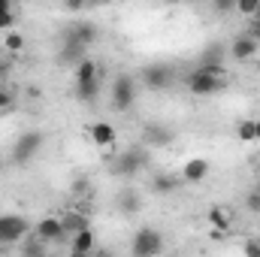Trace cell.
I'll use <instances>...</instances> for the list:
<instances>
[{
	"label": "cell",
	"mask_w": 260,
	"mask_h": 257,
	"mask_svg": "<svg viewBox=\"0 0 260 257\" xmlns=\"http://www.w3.org/2000/svg\"><path fill=\"white\" fill-rule=\"evenodd\" d=\"M133 103H136V79L127 76V73L115 76V82H112V106L118 112H127Z\"/></svg>",
	"instance_id": "cell-4"
},
{
	"label": "cell",
	"mask_w": 260,
	"mask_h": 257,
	"mask_svg": "<svg viewBox=\"0 0 260 257\" xmlns=\"http://www.w3.org/2000/svg\"><path fill=\"white\" fill-rule=\"evenodd\" d=\"M206 176H209V160H206V157H191V160H185V167H182V179H185V182L197 185V182H203Z\"/></svg>",
	"instance_id": "cell-14"
},
{
	"label": "cell",
	"mask_w": 260,
	"mask_h": 257,
	"mask_svg": "<svg viewBox=\"0 0 260 257\" xmlns=\"http://www.w3.org/2000/svg\"><path fill=\"white\" fill-rule=\"evenodd\" d=\"M94 248H97V236H94V230H91V227H88V230H82V233H76V236H70V251L94 254Z\"/></svg>",
	"instance_id": "cell-15"
},
{
	"label": "cell",
	"mask_w": 260,
	"mask_h": 257,
	"mask_svg": "<svg viewBox=\"0 0 260 257\" xmlns=\"http://www.w3.org/2000/svg\"><path fill=\"white\" fill-rule=\"evenodd\" d=\"M67 43L64 46H76V49H88L94 40H97V27L91 24V21H79V24H73L70 30H67L64 37Z\"/></svg>",
	"instance_id": "cell-8"
},
{
	"label": "cell",
	"mask_w": 260,
	"mask_h": 257,
	"mask_svg": "<svg viewBox=\"0 0 260 257\" xmlns=\"http://www.w3.org/2000/svg\"><path fill=\"white\" fill-rule=\"evenodd\" d=\"M248 34H251L254 40H260V15L254 18V21H251V30H248Z\"/></svg>",
	"instance_id": "cell-29"
},
{
	"label": "cell",
	"mask_w": 260,
	"mask_h": 257,
	"mask_svg": "<svg viewBox=\"0 0 260 257\" xmlns=\"http://www.w3.org/2000/svg\"><path fill=\"white\" fill-rule=\"evenodd\" d=\"M94 79H100V67L94 64L91 58L76 64V85H85V82H94Z\"/></svg>",
	"instance_id": "cell-17"
},
{
	"label": "cell",
	"mask_w": 260,
	"mask_h": 257,
	"mask_svg": "<svg viewBox=\"0 0 260 257\" xmlns=\"http://www.w3.org/2000/svg\"><path fill=\"white\" fill-rule=\"evenodd\" d=\"M70 257H91V254H79V251H70Z\"/></svg>",
	"instance_id": "cell-31"
},
{
	"label": "cell",
	"mask_w": 260,
	"mask_h": 257,
	"mask_svg": "<svg viewBox=\"0 0 260 257\" xmlns=\"http://www.w3.org/2000/svg\"><path fill=\"white\" fill-rule=\"evenodd\" d=\"M236 9H239L242 15L257 18V15H260V0H239V3H236Z\"/></svg>",
	"instance_id": "cell-24"
},
{
	"label": "cell",
	"mask_w": 260,
	"mask_h": 257,
	"mask_svg": "<svg viewBox=\"0 0 260 257\" xmlns=\"http://www.w3.org/2000/svg\"><path fill=\"white\" fill-rule=\"evenodd\" d=\"M88 133H91V142L100 145V148H112V145H115V136H118L109 121H94Z\"/></svg>",
	"instance_id": "cell-13"
},
{
	"label": "cell",
	"mask_w": 260,
	"mask_h": 257,
	"mask_svg": "<svg viewBox=\"0 0 260 257\" xmlns=\"http://www.w3.org/2000/svg\"><path fill=\"white\" fill-rule=\"evenodd\" d=\"M254 127H257V139H260V118H257V121H254Z\"/></svg>",
	"instance_id": "cell-32"
},
{
	"label": "cell",
	"mask_w": 260,
	"mask_h": 257,
	"mask_svg": "<svg viewBox=\"0 0 260 257\" xmlns=\"http://www.w3.org/2000/svg\"><path fill=\"white\" fill-rule=\"evenodd\" d=\"M236 136H239L242 142H254V139H257V127H254V121H242V124L236 127Z\"/></svg>",
	"instance_id": "cell-23"
},
{
	"label": "cell",
	"mask_w": 260,
	"mask_h": 257,
	"mask_svg": "<svg viewBox=\"0 0 260 257\" xmlns=\"http://www.w3.org/2000/svg\"><path fill=\"white\" fill-rule=\"evenodd\" d=\"M43 148V133L40 130H24L18 139H15V145H12V164H27V160H34V154Z\"/></svg>",
	"instance_id": "cell-5"
},
{
	"label": "cell",
	"mask_w": 260,
	"mask_h": 257,
	"mask_svg": "<svg viewBox=\"0 0 260 257\" xmlns=\"http://www.w3.org/2000/svg\"><path fill=\"white\" fill-rule=\"evenodd\" d=\"M188 91L197 94V97H209L215 91H221L227 85V70L224 64H200L197 70L188 73Z\"/></svg>",
	"instance_id": "cell-1"
},
{
	"label": "cell",
	"mask_w": 260,
	"mask_h": 257,
	"mask_svg": "<svg viewBox=\"0 0 260 257\" xmlns=\"http://www.w3.org/2000/svg\"><path fill=\"white\" fill-rule=\"evenodd\" d=\"M21 254L24 257H49L46 254V242L37 239V236H30L27 242H21Z\"/></svg>",
	"instance_id": "cell-21"
},
{
	"label": "cell",
	"mask_w": 260,
	"mask_h": 257,
	"mask_svg": "<svg viewBox=\"0 0 260 257\" xmlns=\"http://www.w3.org/2000/svg\"><path fill=\"white\" fill-rule=\"evenodd\" d=\"M242 254H245V257H260V239H245Z\"/></svg>",
	"instance_id": "cell-25"
},
{
	"label": "cell",
	"mask_w": 260,
	"mask_h": 257,
	"mask_svg": "<svg viewBox=\"0 0 260 257\" xmlns=\"http://www.w3.org/2000/svg\"><path fill=\"white\" fill-rule=\"evenodd\" d=\"M3 49H9V52H21V49H24V37H21L18 30H6V37H3Z\"/></svg>",
	"instance_id": "cell-22"
},
{
	"label": "cell",
	"mask_w": 260,
	"mask_h": 257,
	"mask_svg": "<svg viewBox=\"0 0 260 257\" xmlns=\"http://www.w3.org/2000/svg\"><path fill=\"white\" fill-rule=\"evenodd\" d=\"M9 12H12V3H9V0H0V18L9 15Z\"/></svg>",
	"instance_id": "cell-30"
},
{
	"label": "cell",
	"mask_w": 260,
	"mask_h": 257,
	"mask_svg": "<svg viewBox=\"0 0 260 257\" xmlns=\"http://www.w3.org/2000/svg\"><path fill=\"white\" fill-rule=\"evenodd\" d=\"M139 194L136 191H130V188H124V191L118 194V209L121 212H139Z\"/></svg>",
	"instance_id": "cell-20"
},
{
	"label": "cell",
	"mask_w": 260,
	"mask_h": 257,
	"mask_svg": "<svg viewBox=\"0 0 260 257\" xmlns=\"http://www.w3.org/2000/svg\"><path fill=\"white\" fill-rule=\"evenodd\" d=\"M251 191H257V194H260V179H257V185H254V188H251Z\"/></svg>",
	"instance_id": "cell-33"
},
{
	"label": "cell",
	"mask_w": 260,
	"mask_h": 257,
	"mask_svg": "<svg viewBox=\"0 0 260 257\" xmlns=\"http://www.w3.org/2000/svg\"><path fill=\"white\" fill-rule=\"evenodd\" d=\"M64 218V227L70 236H76V233H82V230H88L91 224H88V218L82 215V212H67V215H61Z\"/></svg>",
	"instance_id": "cell-18"
},
{
	"label": "cell",
	"mask_w": 260,
	"mask_h": 257,
	"mask_svg": "<svg viewBox=\"0 0 260 257\" xmlns=\"http://www.w3.org/2000/svg\"><path fill=\"white\" fill-rule=\"evenodd\" d=\"M130 251H133V257H157L164 251V236H160V230H154V227H139V230L133 233Z\"/></svg>",
	"instance_id": "cell-2"
},
{
	"label": "cell",
	"mask_w": 260,
	"mask_h": 257,
	"mask_svg": "<svg viewBox=\"0 0 260 257\" xmlns=\"http://www.w3.org/2000/svg\"><path fill=\"white\" fill-rule=\"evenodd\" d=\"M142 82H145L151 91H164V88L173 82V70L167 64H148L142 70Z\"/></svg>",
	"instance_id": "cell-9"
},
{
	"label": "cell",
	"mask_w": 260,
	"mask_h": 257,
	"mask_svg": "<svg viewBox=\"0 0 260 257\" xmlns=\"http://www.w3.org/2000/svg\"><path fill=\"white\" fill-rule=\"evenodd\" d=\"M206 218H209L212 230H218V233H230V227H233V209H227V206H212L206 212Z\"/></svg>",
	"instance_id": "cell-12"
},
{
	"label": "cell",
	"mask_w": 260,
	"mask_h": 257,
	"mask_svg": "<svg viewBox=\"0 0 260 257\" xmlns=\"http://www.w3.org/2000/svg\"><path fill=\"white\" fill-rule=\"evenodd\" d=\"M34 236L43 239V242L49 245V242H64L70 233H67L61 215H43V218L37 221V227H34Z\"/></svg>",
	"instance_id": "cell-6"
},
{
	"label": "cell",
	"mask_w": 260,
	"mask_h": 257,
	"mask_svg": "<svg viewBox=\"0 0 260 257\" xmlns=\"http://www.w3.org/2000/svg\"><path fill=\"white\" fill-rule=\"evenodd\" d=\"M142 136H145V145H157V148H164V145H173L176 130L154 121V124H148V127L142 130Z\"/></svg>",
	"instance_id": "cell-10"
},
{
	"label": "cell",
	"mask_w": 260,
	"mask_h": 257,
	"mask_svg": "<svg viewBox=\"0 0 260 257\" xmlns=\"http://www.w3.org/2000/svg\"><path fill=\"white\" fill-rule=\"evenodd\" d=\"M245 206H248L251 212H260V194H257V191H251L248 197H245Z\"/></svg>",
	"instance_id": "cell-26"
},
{
	"label": "cell",
	"mask_w": 260,
	"mask_h": 257,
	"mask_svg": "<svg viewBox=\"0 0 260 257\" xmlns=\"http://www.w3.org/2000/svg\"><path fill=\"white\" fill-rule=\"evenodd\" d=\"M145 164H148L145 148L133 145V148L121 151V154L112 160V173H115V176H136V173H142V170H145Z\"/></svg>",
	"instance_id": "cell-3"
},
{
	"label": "cell",
	"mask_w": 260,
	"mask_h": 257,
	"mask_svg": "<svg viewBox=\"0 0 260 257\" xmlns=\"http://www.w3.org/2000/svg\"><path fill=\"white\" fill-rule=\"evenodd\" d=\"M30 233V224L21 215H0V245L21 242Z\"/></svg>",
	"instance_id": "cell-7"
},
{
	"label": "cell",
	"mask_w": 260,
	"mask_h": 257,
	"mask_svg": "<svg viewBox=\"0 0 260 257\" xmlns=\"http://www.w3.org/2000/svg\"><path fill=\"white\" fill-rule=\"evenodd\" d=\"M176 188H179V176H173V173H157V176L151 179V191L160 194V197L173 194Z\"/></svg>",
	"instance_id": "cell-16"
},
{
	"label": "cell",
	"mask_w": 260,
	"mask_h": 257,
	"mask_svg": "<svg viewBox=\"0 0 260 257\" xmlns=\"http://www.w3.org/2000/svg\"><path fill=\"white\" fill-rule=\"evenodd\" d=\"M257 73H260V58H257Z\"/></svg>",
	"instance_id": "cell-34"
},
{
	"label": "cell",
	"mask_w": 260,
	"mask_h": 257,
	"mask_svg": "<svg viewBox=\"0 0 260 257\" xmlns=\"http://www.w3.org/2000/svg\"><path fill=\"white\" fill-rule=\"evenodd\" d=\"M230 55H233L236 61H251V58L257 55V40H254L251 34L236 37V40H233V46H230Z\"/></svg>",
	"instance_id": "cell-11"
},
{
	"label": "cell",
	"mask_w": 260,
	"mask_h": 257,
	"mask_svg": "<svg viewBox=\"0 0 260 257\" xmlns=\"http://www.w3.org/2000/svg\"><path fill=\"white\" fill-rule=\"evenodd\" d=\"M215 9H218V12H230V9H233V3H230V0H218V3H215Z\"/></svg>",
	"instance_id": "cell-28"
},
{
	"label": "cell",
	"mask_w": 260,
	"mask_h": 257,
	"mask_svg": "<svg viewBox=\"0 0 260 257\" xmlns=\"http://www.w3.org/2000/svg\"><path fill=\"white\" fill-rule=\"evenodd\" d=\"M100 79H94V82H85V85H76V97L79 100H85V103H91V100H97V94H100Z\"/></svg>",
	"instance_id": "cell-19"
},
{
	"label": "cell",
	"mask_w": 260,
	"mask_h": 257,
	"mask_svg": "<svg viewBox=\"0 0 260 257\" xmlns=\"http://www.w3.org/2000/svg\"><path fill=\"white\" fill-rule=\"evenodd\" d=\"M9 106H12V94H9V91H3V88H0V112H6V109H9Z\"/></svg>",
	"instance_id": "cell-27"
}]
</instances>
